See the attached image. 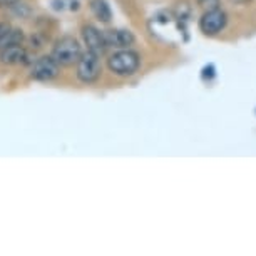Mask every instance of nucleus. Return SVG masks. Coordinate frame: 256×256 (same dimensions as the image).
Returning a JSON list of instances; mask_svg holds the SVG:
<instances>
[{"instance_id":"1","label":"nucleus","mask_w":256,"mask_h":256,"mask_svg":"<svg viewBox=\"0 0 256 256\" xmlns=\"http://www.w3.org/2000/svg\"><path fill=\"white\" fill-rule=\"evenodd\" d=\"M151 32L152 36L161 38L169 44H178V42L188 40V30L184 26V20H181L176 14L172 12H159L151 18Z\"/></svg>"},{"instance_id":"2","label":"nucleus","mask_w":256,"mask_h":256,"mask_svg":"<svg viewBox=\"0 0 256 256\" xmlns=\"http://www.w3.org/2000/svg\"><path fill=\"white\" fill-rule=\"evenodd\" d=\"M80 54H82V50H80L79 42H77L74 37L66 36V37H60L59 40L56 42L50 56L59 66L69 67V66L77 64Z\"/></svg>"},{"instance_id":"3","label":"nucleus","mask_w":256,"mask_h":256,"mask_svg":"<svg viewBox=\"0 0 256 256\" xmlns=\"http://www.w3.org/2000/svg\"><path fill=\"white\" fill-rule=\"evenodd\" d=\"M139 64H141L139 54H136L134 50H128V49L116 52L108 60L110 72H114L116 76H132L134 72L139 69Z\"/></svg>"},{"instance_id":"4","label":"nucleus","mask_w":256,"mask_h":256,"mask_svg":"<svg viewBox=\"0 0 256 256\" xmlns=\"http://www.w3.org/2000/svg\"><path fill=\"white\" fill-rule=\"evenodd\" d=\"M100 72H102V66H100L99 54L90 50L80 54L79 60H77V77H79V80L90 84V82H96L99 79Z\"/></svg>"},{"instance_id":"5","label":"nucleus","mask_w":256,"mask_h":256,"mask_svg":"<svg viewBox=\"0 0 256 256\" xmlns=\"http://www.w3.org/2000/svg\"><path fill=\"white\" fill-rule=\"evenodd\" d=\"M60 66L52 59V56L38 57L32 62L30 67V79L38 82H49L59 76Z\"/></svg>"},{"instance_id":"6","label":"nucleus","mask_w":256,"mask_h":256,"mask_svg":"<svg viewBox=\"0 0 256 256\" xmlns=\"http://www.w3.org/2000/svg\"><path fill=\"white\" fill-rule=\"evenodd\" d=\"M224 26H226V14L220 7L206 10L200 20L201 32L206 34V36H214V34L221 32Z\"/></svg>"},{"instance_id":"7","label":"nucleus","mask_w":256,"mask_h":256,"mask_svg":"<svg viewBox=\"0 0 256 256\" xmlns=\"http://www.w3.org/2000/svg\"><path fill=\"white\" fill-rule=\"evenodd\" d=\"M0 62L7 66H26L32 64L34 60L30 59V54L26 47L22 44H16L0 49Z\"/></svg>"},{"instance_id":"8","label":"nucleus","mask_w":256,"mask_h":256,"mask_svg":"<svg viewBox=\"0 0 256 256\" xmlns=\"http://www.w3.org/2000/svg\"><path fill=\"white\" fill-rule=\"evenodd\" d=\"M82 38H84L86 46H88V50H90V52H96V54L102 56L106 49H108L104 32H100L99 28H96L92 26L82 27Z\"/></svg>"},{"instance_id":"9","label":"nucleus","mask_w":256,"mask_h":256,"mask_svg":"<svg viewBox=\"0 0 256 256\" xmlns=\"http://www.w3.org/2000/svg\"><path fill=\"white\" fill-rule=\"evenodd\" d=\"M104 38L108 47H116V49H128L132 46L134 36L129 30H120V28H112V30L104 32Z\"/></svg>"},{"instance_id":"10","label":"nucleus","mask_w":256,"mask_h":256,"mask_svg":"<svg viewBox=\"0 0 256 256\" xmlns=\"http://www.w3.org/2000/svg\"><path fill=\"white\" fill-rule=\"evenodd\" d=\"M89 7L90 12L94 14V17L100 22H109L112 18V10H110L109 4L106 0H90Z\"/></svg>"},{"instance_id":"11","label":"nucleus","mask_w":256,"mask_h":256,"mask_svg":"<svg viewBox=\"0 0 256 256\" xmlns=\"http://www.w3.org/2000/svg\"><path fill=\"white\" fill-rule=\"evenodd\" d=\"M214 76H216V67L212 64H208L204 69H202V79H204V80L214 79Z\"/></svg>"},{"instance_id":"12","label":"nucleus","mask_w":256,"mask_h":256,"mask_svg":"<svg viewBox=\"0 0 256 256\" xmlns=\"http://www.w3.org/2000/svg\"><path fill=\"white\" fill-rule=\"evenodd\" d=\"M198 4H200L202 8L210 10V8H216L220 6V0H198Z\"/></svg>"},{"instance_id":"13","label":"nucleus","mask_w":256,"mask_h":256,"mask_svg":"<svg viewBox=\"0 0 256 256\" xmlns=\"http://www.w3.org/2000/svg\"><path fill=\"white\" fill-rule=\"evenodd\" d=\"M10 26H8V24H6V22H2V24H0V42H2V38L4 37H6V34L8 32V30H10Z\"/></svg>"},{"instance_id":"14","label":"nucleus","mask_w":256,"mask_h":256,"mask_svg":"<svg viewBox=\"0 0 256 256\" xmlns=\"http://www.w3.org/2000/svg\"><path fill=\"white\" fill-rule=\"evenodd\" d=\"M20 0H0V6H16Z\"/></svg>"},{"instance_id":"15","label":"nucleus","mask_w":256,"mask_h":256,"mask_svg":"<svg viewBox=\"0 0 256 256\" xmlns=\"http://www.w3.org/2000/svg\"><path fill=\"white\" fill-rule=\"evenodd\" d=\"M233 4H246V2H250V0H231Z\"/></svg>"}]
</instances>
